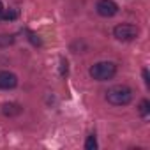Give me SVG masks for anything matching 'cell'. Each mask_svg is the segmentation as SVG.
<instances>
[{
    "instance_id": "obj_4",
    "label": "cell",
    "mask_w": 150,
    "mask_h": 150,
    "mask_svg": "<svg viewBox=\"0 0 150 150\" xmlns=\"http://www.w3.org/2000/svg\"><path fill=\"white\" fill-rule=\"evenodd\" d=\"M97 14L103 16V18H111L118 13V4L115 2V0H99L97 6Z\"/></svg>"
},
{
    "instance_id": "obj_2",
    "label": "cell",
    "mask_w": 150,
    "mask_h": 150,
    "mask_svg": "<svg viewBox=\"0 0 150 150\" xmlns=\"http://www.w3.org/2000/svg\"><path fill=\"white\" fill-rule=\"evenodd\" d=\"M88 74L96 81H108L117 74V64H113V62H97L90 67Z\"/></svg>"
},
{
    "instance_id": "obj_3",
    "label": "cell",
    "mask_w": 150,
    "mask_h": 150,
    "mask_svg": "<svg viewBox=\"0 0 150 150\" xmlns=\"http://www.w3.org/2000/svg\"><path fill=\"white\" fill-rule=\"evenodd\" d=\"M113 35L122 42H131L139 35V28L132 23H120L113 28Z\"/></svg>"
},
{
    "instance_id": "obj_10",
    "label": "cell",
    "mask_w": 150,
    "mask_h": 150,
    "mask_svg": "<svg viewBox=\"0 0 150 150\" xmlns=\"http://www.w3.org/2000/svg\"><path fill=\"white\" fill-rule=\"evenodd\" d=\"M67 72H69L67 60H65V58H60V76H62V78H65V76H67Z\"/></svg>"
},
{
    "instance_id": "obj_1",
    "label": "cell",
    "mask_w": 150,
    "mask_h": 150,
    "mask_svg": "<svg viewBox=\"0 0 150 150\" xmlns=\"http://www.w3.org/2000/svg\"><path fill=\"white\" fill-rule=\"evenodd\" d=\"M106 101L113 106H125L132 101V90L125 85H115L106 90Z\"/></svg>"
},
{
    "instance_id": "obj_12",
    "label": "cell",
    "mask_w": 150,
    "mask_h": 150,
    "mask_svg": "<svg viewBox=\"0 0 150 150\" xmlns=\"http://www.w3.org/2000/svg\"><path fill=\"white\" fill-rule=\"evenodd\" d=\"M141 74H143V81H145V85H146V87H150V76H148V69L145 67V69L141 71Z\"/></svg>"
},
{
    "instance_id": "obj_8",
    "label": "cell",
    "mask_w": 150,
    "mask_h": 150,
    "mask_svg": "<svg viewBox=\"0 0 150 150\" xmlns=\"http://www.w3.org/2000/svg\"><path fill=\"white\" fill-rule=\"evenodd\" d=\"M148 113H150V101L148 99H143L139 103V115L145 118V117H148Z\"/></svg>"
},
{
    "instance_id": "obj_11",
    "label": "cell",
    "mask_w": 150,
    "mask_h": 150,
    "mask_svg": "<svg viewBox=\"0 0 150 150\" xmlns=\"http://www.w3.org/2000/svg\"><path fill=\"white\" fill-rule=\"evenodd\" d=\"M28 39H30V42H32L34 46H41V39H39V35H37V34L28 32Z\"/></svg>"
},
{
    "instance_id": "obj_7",
    "label": "cell",
    "mask_w": 150,
    "mask_h": 150,
    "mask_svg": "<svg viewBox=\"0 0 150 150\" xmlns=\"http://www.w3.org/2000/svg\"><path fill=\"white\" fill-rule=\"evenodd\" d=\"M18 16H20L18 9H4L0 13V21H14Z\"/></svg>"
},
{
    "instance_id": "obj_5",
    "label": "cell",
    "mask_w": 150,
    "mask_h": 150,
    "mask_svg": "<svg viewBox=\"0 0 150 150\" xmlns=\"http://www.w3.org/2000/svg\"><path fill=\"white\" fill-rule=\"evenodd\" d=\"M18 87V76L11 71H0V90H13Z\"/></svg>"
},
{
    "instance_id": "obj_13",
    "label": "cell",
    "mask_w": 150,
    "mask_h": 150,
    "mask_svg": "<svg viewBox=\"0 0 150 150\" xmlns=\"http://www.w3.org/2000/svg\"><path fill=\"white\" fill-rule=\"evenodd\" d=\"M4 11V6H2V2H0V13H2Z\"/></svg>"
},
{
    "instance_id": "obj_9",
    "label": "cell",
    "mask_w": 150,
    "mask_h": 150,
    "mask_svg": "<svg viewBox=\"0 0 150 150\" xmlns=\"http://www.w3.org/2000/svg\"><path fill=\"white\" fill-rule=\"evenodd\" d=\"M85 148H87V150H96V148H97V138H96V134H90V136L87 138Z\"/></svg>"
},
{
    "instance_id": "obj_6",
    "label": "cell",
    "mask_w": 150,
    "mask_h": 150,
    "mask_svg": "<svg viewBox=\"0 0 150 150\" xmlns=\"http://www.w3.org/2000/svg\"><path fill=\"white\" fill-rule=\"evenodd\" d=\"M21 111H23V108L16 103H4L2 104V113L6 117H18Z\"/></svg>"
}]
</instances>
